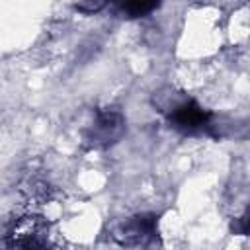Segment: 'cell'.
Masks as SVG:
<instances>
[{
	"label": "cell",
	"instance_id": "1",
	"mask_svg": "<svg viewBox=\"0 0 250 250\" xmlns=\"http://www.w3.org/2000/svg\"><path fill=\"white\" fill-rule=\"evenodd\" d=\"M123 234H115L121 244L125 246H141L148 244L156 236V219L152 215H137L131 217L123 225Z\"/></svg>",
	"mask_w": 250,
	"mask_h": 250
},
{
	"label": "cell",
	"instance_id": "3",
	"mask_svg": "<svg viewBox=\"0 0 250 250\" xmlns=\"http://www.w3.org/2000/svg\"><path fill=\"white\" fill-rule=\"evenodd\" d=\"M45 227L37 219H23L14 225L12 232L8 234L10 240H6V246H25V248H39L45 246L47 240L43 236Z\"/></svg>",
	"mask_w": 250,
	"mask_h": 250
},
{
	"label": "cell",
	"instance_id": "4",
	"mask_svg": "<svg viewBox=\"0 0 250 250\" xmlns=\"http://www.w3.org/2000/svg\"><path fill=\"white\" fill-rule=\"evenodd\" d=\"M125 131V119L119 111H102L94 123V145H111Z\"/></svg>",
	"mask_w": 250,
	"mask_h": 250
},
{
	"label": "cell",
	"instance_id": "5",
	"mask_svg": "<svg viewBox=\"0 0 250 250\" xmlns=\"http://www.w3.org/2000/svg\"><path fill=\"white\" fill-rule=\"evenodd\" d=\"M158 4L160 0H113L117 14L123 18H143L150 14Z\"/></svg>",
	"mask_w": 250,
	"mask_h": 250
},
{
	"label": "cell",
	"instance_id": "2",
	"mask_svg": "<svg viewBox=\"0 0 250 250\" xmlns=\"http://www.w3.org/2000/svg\"><path fill=\"white\" fill-rule=\"evenodd\" d=\"M211 119V113L205 111L195 102H184L170 113V123L180 131H197L203 129Z\"/></svg>",
	"mask_w": 250,
	"mask_h": 250
}]
</instances>
